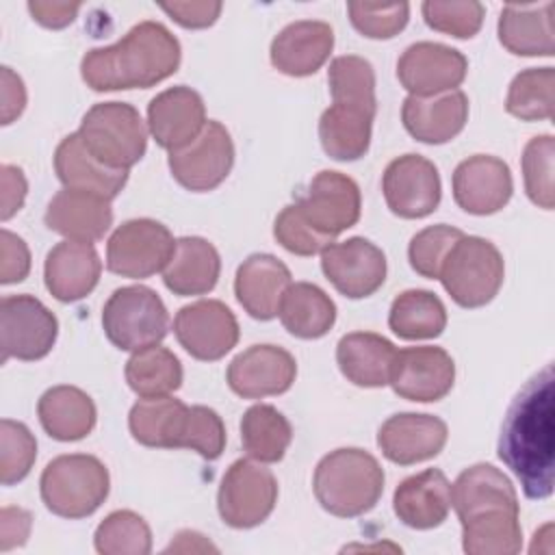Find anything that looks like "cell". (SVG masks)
I'll return each mask as SVG.
<instances>
[{
    "label": "cell",
    "instance_id": "44",
    "mask_svg": "<svg viewBox=\"0 0 555 555\" xmlns=\"http://www.w3.org/2000/svg\"><path fill=\"white\" fill-rule=\"evenodd\" d=\"M37 460V440L30 429L11 418L0 423V481L13 486L22 481Z\"/></svg>",
    "mask_w": 555,
    "mask_h": 555
},
{
    "label": "cell",
    "instance_id": "45",
    "mask_svg": "<svg viewBox=\"0 0 555 555\" xmlns=\"http://www.w3.org/2000/svg\"><path fill=\"white\" fill-rule=\"evenodd\" d=\"M464 236L462 230L451 228L447 223H436L429 225L421 232H416L408 245V258L410 267L427 278V280H438L440 267L449 254V249Z\"/></svg>",
    "mask_w": 555,
    "mask_h": 555
},
{
    "label": "cell",
    "instance_id": "1",
    "mask_svg": "<svg viewBox=\"0 0 555 555\" xmlns=\"http://www.w3.org/2000/svg\"><path fill=\"white\" fill-rule=\"evenodd\" d=\"M553 366L546 364L514 397L499 436V457L529 499L553 492Z\"/></svg>",
    "mask_w": 555,
    "mask_h": 555
},
{
    "label": "cell",
    "instance_id": "30",
    "mask_svg": "<svg viewBox=\"0 0 555 555\" xmlns=\"http://www.w3.org/2000/svg\"><path fill=\"white\" fill-rule=\"evenodd\" d=\"M221 273V258L215 245L202 236H182L167 267L163 269L165 286L180 297L204 295L215 288Z\"/></svg>",
    "mask_w": 555,
    "mask_h": 555
},
{
    "label": "cell",
    "instance_id": "26",
    "mask_svg": "<svg viewBox=\"0 0 555 555\" xmlns=\"http://www.w3.org/2000/svg\"><path fill=\"white\" fill-rule=\"evenodd\" d=\"M405 130L421 143L440 145L455 139L468 119V98L464 91H447L438 98L408 95L401 106Z\"/></svg>",
    "mask_w": 555,
    "mask_h": 555
},
{
    "label": "cell",
    "instance_id": "54",
    "mask_svg": "<svg viewBox=\"0 0 555 555\" xmlns=\"http://www.w3.org/2000/svg\"><path fill=\"white\" fill-rule=\"evenodd\" d=\"M78 9H80V2H41V0L28 2V11L33 20L46 28L69 26L76 20Z\"/></svg>",
    "mask_w": 555,
    "mask_h": 555
},
{
    "label": "cell",
    "instance_id": "6",
    "mask_svg": "<svg viewBox=\"0 0 555 555\" xmlns=\"http://www.w3.org/2000/svg\"><path fill=\"white\" fill-rule=\"evenodd\" d=\"M87 152L111 169H130L147 150V128L132 104H93L78 128Z\"/></svg>",
    "mask_w": 555,
    "mask_h": 555
},
{
    "label": "cell",
    "instance_id": "2",
    "mask_svg": "<svg viewBox=\"0 0 555 555\" xmlns=\"http://www.w3.org/2000/svg\"><path fill=\"white\" fill-rule=\"evenodd\" d=\"M180 43L160 22H139L117 43L93 48L82 56L80 74L93 91L150 89L176 74Z\"/></svg>",
    "mask_w": 555,
    "mask_h": 555
},
{
    "label": "cell",
    "instance_id": "16",
    "mask_svg": "<svg viewBox=\"0 0 555 555\" xmlns=\"http://www.w3.org/2000/svg\"><path fill=\"white\" fill-rule=\"evenodd\" d=\"M321 269L340 295L364 299L382 288L386 280V256L369 238L353 236L330 243L321 251Z\"/></svg>",
    "mask_w": 555,
    "mask_h": 555
},
{
    "label": "cell",
    "instance_id": "53",
    "mask_svg": "<svg viewBox=\"0 0 555 555\" xmlns=\"http://www.w3.org/2000/svg\"><path fill=\"white\" fill-rule=\"evenodd\" d=\"M0 180H2V210H0V217H2V221H7L24 206L28 184H26L24 171L15 165H2L0 167Z\"/></svg>",
    "mask_w": 555,
    "mask_h": 555
},
{
    "label": "cell",
    "instance_id": "35",
    "mask_svg": "<svg viewBox=\"0 0 555 555\" xmlns=\"http://www.w3.org/2000/svg\"><path fill=\"white\" fill-rule=\"evenodd\" d=\"M278 317L288 334L314 340L332 330L336 321V304L317 284L295 282L286 288Z\"/></svg>",
    "mask_w": 555,
    "mask_h": 555
},
{
    "label": "cell",
    "instance_id": "32",
    "mask_svg": "<svg viewBox=\"0 0 555 555\" xmlns=\"http://www.w3.org/2000/svg\"><path fill=\"white\" fill-rule=\"evenodd\" d=\"M395 353V345L375 332H351L336 345L340 373L362 388H382L388 384Z\"/></svg>",
    "mask_w": 555,
    "mask_h": 555
},
{
    "label": "cell",
    "instance_id": "15",
    "mask_svg": "<svg viewBox=\"0 0 555 555\" xmlns=\"http://www.w3.org/2000/svg\"><path fill=\"white\" fill-rule=\"evenodd\" d=\"M384 199L392 215L401 219H421L431 215L442 195L436 165L421 154H403L388 163L382 178Z\"/></svg>",
    "mask_w": 555,
    "mask_h": 555
},
{
    "label": "cell",
    "instance_id": "22",
    "mask_svg": "<svg viewBox=\"0 0 555 555\" xmlns=\"http://www.w3.org/2000/svg\"><path fill=\"white\" fill-rule=\"evenodd\" d=\"M449 438L447 423L434 414L403 412L382 423L377 431V447L384 457L410 466L436 457Z\"/></svg>",
    "mask_w": 555,
    "mask_h": 555
},
{
    "label": "cell",
    "instance_id": "9",
    "mask_svg": "<svg viewBox=\"0 0 555 555\" xmlns=\"http://www.w3.org/2000/svg\"><path fill=\"white\" fill-rule=\"evenodd\" d=\"M278 501V481L262 462L236 460L225 470L217 509L225 525L234 529H251L269 518Z\"/></svg>",
    "mask_w": 555,
    "mask_h": 555
},
{
    "label": "cell",
    "instance_id": "4",
    "mask_svg": "<svg viewBox=\"0 0 555 555\" xmlns=\"http://www.w3.org/2000/svg\"><path fill=\"white\" fill-rule=\"evenodd\" d=\"M312 490L319 505L338 518H356L373 509L384 492V470L364 449L343 447L314 468Z\"/></svg>",
    "mask_w": 555,
    "mask_h": 555
},
{
    "label": "cell",
    "instance_id": "19",
    "mask_svg": "<svg viewBox=\"0 0 555 555\" xmlns=\"http://www.w3.org/2000/svg\"><path fill=\"white\" fill-rule=\"evenodd\" d=\"M228 386L243 399L286 392L297 377L295 358L278 345H251L228 366Z\"/></svg>",
    "mask_w": 555,
    "mask_h": 555
},
{
    "label": "cell",
    "instance_id": "48",
    "mask_svg": "<svg viewBox=\"0 0 555 555\" xmlns=\"http://www.w3.org/2000/svg\"><path fill=\"white\" fill-rule=\"evenodd\" d=\"M347 11L353 28L369 39H392L410 20L408 2H349Z\"/></svg>",
    "mask_w": 555,
    "mask_h": 555
},
{
    "label": "cell",
    "instance_id": "49",
    "mask_svg": "<svg viewBox=\"0 0 555 555\" xmlns=\"http://www.w3.org/2000/svg\"><path fill=\"white\" fill-rule=\"evenodd\" d=\"M273 236L286 251L295 256H314L321 254L330 243H334V238L312 228V223L299 210L297 202L284 206L282 212L275 217Z\"/></svg>",
    "mask_w": 555,
    "mask_h": 555
},
{
    "label": "cell",
    "instance_id": "55",
    "mask_svg": "<svg viewBox=\"0 0 555 555\" xmlns=\"http://www.w3.org/2000/svg\"><path fill=\"white\" fill-rule=\"evenodd\" d=\"M26 106V87L22 78L11 69L2 67V126H9L22 115Z\"/></svg>",
    "mask_w": 555,
    "mask_h": 555
},
{
    "label": "cell",
    "instance_id": "29",
    "mask_svg": "<svg viewBox=\"0 0 555 555\" xmlns=\"http://www.w3.org/2000/svg\"><path fill=\"white\" fill-rule=\"evenodd\" d=\"M54 171L65 189L91 193L104 199H115L128 182L126 169H111L93 158L80 134H67L54 152Z\"/></svg>",
    "mask_w": 555,
    "mask_h": 555
},
{
    "label": "cell",
    "instance_id": "18",
    "mask_svg": "<svg viewBox=\"0 0 555 555\" xmlns=\"http://www.w3.org/2000/svg\"><path fill=\"white\" fill-rule=\"evenodd\" d=\"M299 210L312 223V228L330 238L358 223L362 210V197L356 180L340 171H319L301 199Z\"/></svg>",
    "mask_w": 555,
    "mask_h": 555
},
{
    "label": "cell",
    "instance_id": "43",
    "mask_svg": "<svg viewBox=\"0 0 555 555\" xmlns=\"http://www.w3.org/2000/svg\"><path fill=\"white\" fill-rule=\"evenodd\" d=\"M553 158H555V139L551 134H540L525 145L522 160H520L525 191L529 199L544 210H551L555 204Z\"/></svg>",
    "mask_w": 555,
    "mask_h": 555
},
{
    "label": "cell",
    "instance_id": "13",
    "mask_svg": "<svg viewBox=\"0 0 555 555\" xmlns=\"http://www.w3.org/2000/svg\"><path fill=\"white\" fill-rule=\"evenodd\" d=\"M173 334L195 360H221L238 343V321L219 299H199L182 306L173 319Z\"/></svg>",
    "mask_w": 555,
    "mask_h": 555
},
{
    "label": "cell",
    "instance_id": "56",
    "mask_svg": "<svg viewBox=\"0 0 555 555\" xmlns=\"http://www.w3.org/2000/svg\"><path fill=\"white\" fill-rule=\"evenodd\" d=\"M171 551H178V553H204V551H217L215 544H210V540H206V535L197 533V531H180L176 533V538L171 540V544L165 548V553H171Z\"/></svg>",
    "mask_w": 555,
    "mask_h": 555
},
{
    "label": "cell",
    "instance_id": "7",
    "mask_svg": "<svg viewBox=\"0 0 555 555\" xmlns=\"http://www.w3.org/2000/svg\"><path fill=\"white\" fill-rule=\"evenodd\" d=\"M505 278L503 256L494 243L481 236H462L447 254L438 280L462 308L490 304Z\"/></svg>",
    "mask_w": 555,
    "mask_h": 555
},
{
    "label": "cell",
    "instance_id": "3",
    "mask_svg": "<svg viewBox=\"0 0 555 555\" xmlns=\"http://www.w3.org/2000/svg\"><path fill=\"white\" fill-rule=\"evenodd\" d=\"M332 106L319 119V139L334 160H358L369 152L377 113L375 69L356 54L336 56L327 69Z\"/></svg>",
    "mask_w": 555,
    "mask_h": 555
},
{
    "label": "cell",
    "instance_id": "31",
    "mask_svg": "<svg viewBox=\"0 0 555 555\" xmlns=\"http://www.w3.org/2000/svg\"><path fill=\"white\" fill-rule=\"evenodd\" d=\"M516 507L488 505L457 516L462 548L468 555H516L522 548V529Z\"/></svg>",
    "mask_w": 555,
    "mask_h": 555
},
{
    "label": "cell",
    "instance_id": "34",
    "mask_svg": "<svg viewBox=\"0 0 555 555\" xmlns=\"http://www.w3.org/2000/svg\"><path fill=\"white\" fill-rule=\"evenodd\" d=\"M501 46L518 56L553 54V2L505 4L496 24Z\"/></svg>",
    "mask_w": 555,
    "mask_h": 555
},
{
    "label": "cell",
    "instance_id": "36",
    "mask_svg": "<svg viewBox=\"0 0 555 555\" xmlns=\"http://www.w3.org/2000/svg\"><path fill=\"white\" fill-rule=\"evenodd\" d=\"M488 505L520 509L516 488L505 473L492 464H473L464 468L453 481L451 507L457 516H464Z\"/></svg>",
    "mask_w": 555,
    "mask_h": 555
},
{
    "label": "cell",
    "instance_id": "24",
    "mask_svg": "<svg viewBox=\"0 0 555 555\" xmlns=\"http://www.w3.org/2000/svg\"><path fill=\"white\" fill-rule=\"evenodd\" d=\"M102 260L91 243H56L43 264V280L50 295L63 304L87 297L100 280Z\"/></svg>",
    "mask_w": 555,
    "mask_h": 555
},
{
    "label": "cell",
    "instance_id": "37",
    "mask_svg": "<svg viewBox=\"0 0 555 555\" xmlns=\"http://www.w3.org/2000/svg\"><path fill=\"white\" fill-rule=\"evenodd\" d=\"M189 405L173 397L139 399L128 414V427L137 442L156 449H178L180 429Z\"/></svg>",
    "mask_w": 555,
    "mask_h": 555
},
{
    "label": "cell",
    "instance_id": "14",
    "mask_svg": "<svg viewBox=\"0 0 555 555\" xmlns=\"http://www.w3.org/2000/svg\"><path fill=\"white\" fill-rule=\"evenodd\" d=\"M466 72V56L436 41L412 43L397 61V78L414 98H434L455 91L464 82Z\"/></svg>",
    "mask_w": 555,
    "mask_h": 555
},
{
    "label": "cell",
    "instance_id": "46",
    "mask_svg": "<svg viewBox=\"0 0 555 555\" xmlns=\"http://www.w3.org/2000/svg\"><path fill=\"white\" fill-rule=\"evenodd\" d=\"M178 449H191L204 460H217L225 449V425L221 416L212 408L191 405L180 429Z\"/></svg>",
    "mask_w": 555,
    "mask_h": 555
},
{
    "label": "cell",
    "instance_id": "27",
    "mask_svg": "<svg viewBox=\"0 0 555 555\" xmlns=\"http://www.w3.org/2000/svg\"><path fill=\"white\" fill-rule=\"evenodd\" d=\"M43 221L67 241L93 243L113 225V208L104 197L63 189L50 199Z\"/></svg>",
    "mask_w": 555,
    "mask_h": 555
},
{
    "label": "cell",
    "instance_id": "17",
    "mask_svg": "<svg viewBox=\"0 0 555 555\" xmlns=\"http://www.w3.org/2000/svg\"><path fill=\"white\" fill-rule=\"evenodd\" d=\"M455 382V362L442 347H408L399 349L392 360L388 384L392 390L418 403L440 401Z\"/></svg>",
    "mask_w": 555,
    "mask_h": 555
},
{
    "label": "cell",
    "instance_id": "23",
    "mask_svg": "<svg viewBox=\"0 0 555 555\" xmlns=\"http://www.w3.org/2000/svg\"><path fill=\"white\" fill-rule=\"evenodd\" d=\"M334 48V30L321 20H299L284 26L271 41V63L278 72L304 78L321 69Z\"/></svg>",
    "mask_w": 555,
    "mask_h": 555
},
{
    "label": "cell",
    "instance_id": "41",
    "mask_svg": "<svg viewBox=\"0 0 555 555\" xmlns=\"http://www.w3.org/2000/svg\"><path fill=\"white\" fill-rule=\"evenodd\" d=\"M553 67H529L514 76L507 89L505 108L520 121H540L553 117Z\"/></svg>",
    "mask_w": 555,
    "mask_h": 555
},
{
    "label": "cell",
    "instance_id": "20",
    "mask_svg": "<svg viewBox=\"0 0 555 555\" xmlns=\"http://www.w3.org/2000/svg\"><path fill=\"white\" fill-rule=\"evenodd\" d=\"M453 199L470 215H494L512 197L514 182L507 163L496 156L475 154L453 171Z\"/></svg>",
    "mask_w": 555,
    "mask_h": 555
},
{
    "label": "cell",
    "instance_id": "39",
    "mask_svg": "<svg viewBox=\"0 0 555 555\" xmlns=\"http://www.w3.org/2000/svg\"><path fill=\"white\" fill-rule=\"evenodd\" d=\"M293 440L288 418L273 405L256 403L241 418V442L245 453L262 464L280 462Z\"/></svg>",
    "mask_w": 555,
    "mask_h": 555
},
{
    "label": "cell",
    "instance_id": "5",
    "mask_svg": "<svg viewBox=\"0 0 555 555\" xmlns=\"http://www.w3.org/2000/svg\"><path fill=\"white\" fill-rule=\"evenodd\" d=\"M106 466L87 453L59 455L41 473L39 492L43 505L61 518L91 516L108 496Z\"/></svg>",
    "mask_w": 555,
    "mask_h": 555
},
{
    "label": "cell",
    "instance_id": "10",
    "mask_svg": "<svg viewBox=\"0 0 555 555\" xmlns=\"http://www.w3.org/2000/svg\"><path fill=\"white\" fill-rule=\"evenodd\" d=\"M176 241L167 225L154 219L121 223L106 243V269L121 278L143 280L167 267Z\"/></svg>",
    "mask_w": 555,
    "mask_h": 555
},
{
    "label": "cell",
    "instance_id": "21",
    "mask_svg": "<svg viewBox=\"0 0 555 555\" xmlns=\"http://www.w3.org/2000/svg\"><path fill=\"white\" fill-rule=\"evenodd\" d=\"M206 126V106L202 95L184 85L154 95L147 104V128L154 141L176 152L193 143Z\"/></svg>",
    "mask_w": 555,
    "mask_h": 555
},
{
    "label": "cell",
    "instance_id": "51",
    "mask_svg": "<svg viewBox=\"0 0 555 555\" xmlns=\"http://www.w3.org/2000/svg\"><path fill=\"white\" fill-rule=\"evenodd\" d=\"M158 7L184 28H208L223 9L221 2H160Z\"/></svg>",
    "mask_w": 555,
    "mask_h": 555
},
{
    "label": "cell",
    "instance_id": "25",
    "mask_svg": "<svg viewBox=\"0 0 555 555\" xmlns=\"http://www.w3.org/2000/svg\"><path fill=\"white\" fill-rule=\"evenodd\" d=\"M291 284V271L282 260L271 254H251L236 269L234 295L249 317L269 321L278 317Z\"/></svg>",
    "mask_w": 555,
    "mask_h": 555
},
{
    "label": "cell",
    "instance_id": "11",
    "mask_svg": "<svg viewBox=\"0 0 555 555\" xmlns=\"http://www.w3.org/2000/svg\"><path fill=\"white\" fill-rule=\"evenodd\" d=\"M59 336V321L33 295H7L0 301V338L2 362L41 360L46 358Z\"/></svg>",
    "mask_w": 555,
    "mask_h": 555
},
{
    "label": "cell",
    "instance_id": "8",
    "mask_svg": "<svg viewBox=\"0 0 555 555\" xmlns=\"http://www.w3.org/2000/svg\"><path fill=\"white\" fill-rule=\"evenodd\" d=\"M106 338L121 351H139L158 345L169 330V314L150 286H121L113 291L102 308Z\"/></svg>",
    "mask_w": 555,
    "mask_h": 555
},
{
    "label": "cell",
    "instance_id": "42",
    "mask_svg": "<svg viewBox=\"0 0 555 555\" xmlns=\"http://www.w3.org/2000/svg\"><path fill=\"white\" fill-rule=\"evenodd\" d=\"M93 544L102 555H147L152 551V531L137 512L117 509L98 525Z\"/></svg>",
    "mask_w": 555,
    "mask_h": 555
},
{
    "label": "cell",
    "instance_id": "52",
    "mask_svg": "<svg viewBox=\"0 0 555 555\" xmlns=\"http://www.w3.org/2000/svg\"><path fill=\"white\" fill-rule=\"evenodd\" d=\"M33 516L22 507H2L0 512V551L22 546L30 533Z\"/></svg>",
    "mask_w": 555,
    "mask_h": 555
},
{
    "label": "cell",
    "instance_id": "50",
    "mask_svg": "<svg viewBox=\"0 0 555 555\" xmlns=\"http://www.w3.org/2000/svg\"><path fill=\"white\" fill-rule=\"evenodd\" d=\"M2 269H0V282L2 284H15L22 282L30 271V251L22 236L2 230Z\"/></svg>",
    "mask_w": 555,
    "mask_h": 555
},
{
    "label": "cell",
    "instance_id": "38",
    "mask_svg": "<svg viewBox=\"0 0 555 555\" xmlns=\"http://www.w3.org/2000/svg\"><path fill=\"white\" fill-rule=\"evenodd\" d=\"M388 327L403 340L436 338L447 327V308L431 291L410 288L395 297Z\"/></svg>",
    "mask_w": 555,
    "mask_h": 555
},
{
    "label": "cell",
    "instance_id": "28",
    "mask_svg": "<svg viewBox=\"0 0 555 555\" xmlns=\"http://www.w3.org/2000/svg\"><path fill=\"white\" fill-rule=\"evenodd\" d=\"M397 518L412 529H434L442 525L451 509V483L438 468H427L405 477L392 496Z\"/></svg>",
    "mask_w": 555,
    "mask_h": 555
},
{
    "label": "cell",
    "instance_id": "12",
    "mask_svg": "<svg viewBox=\"0 0 555 555\" xmlns=\"http://www.w3.org/2000/svg\"><path fill=\"white\" fill-rule=\"evenodd\" d=\"M169 171L189 191L204 193L217 189L234 165V143L228 128L208 119L199 137L182 150L169 152Z\"/></svg>",
    "mask_w": 555,
    "mask_h": 555
},
{
    "label": "cell",
    "instance_id": "40",
    "mask_svg": "<svg viewBox=\"0 0 555 555\" xmlns=\"http://www.w3.org/2000/svg\"><path fill=\"white\" fill-rule=\"evenodd\" d=\"M126 382L132 392L141 399L150 397H167L182 384V364L160 345H150L139 351H132L126 362Z\"/></svg>",
    "mask_w": 555,
    "mask_h": 555
},
{
    "label": "cell",
    "instance_id": "47",
    "mask_svg": "<svg viewBox=\"0 0 555 555\" xmlns=\"http://www.w3.org/2000/svg\"><path fill=\"white\" fill-rule=\"evenodd\" d=\"M425 24L438 33L451 35L455 39H470L479 33L483 24V4L475 0L466 2H440L427 0L421 4Z\"/></svg>",
    "mask_w": 555,
    "mask_h": 555
},
{
    "label": "cell",
    "instance_id": "33",
    "mask_svg": "<svg viewBox=\"0 0 555 555\" xmlns=\"http://www.w3.org/2000/svg\"><path fill=\"white\" fill-rule=\"evenodd\" d=\"M39 423L46 434L59 442L87 438L98 421L93 399L76 386H52L37 403Z\"/></svg>",
    "mask_w": 555,
    "mask_h": 555
}]
</instances>
